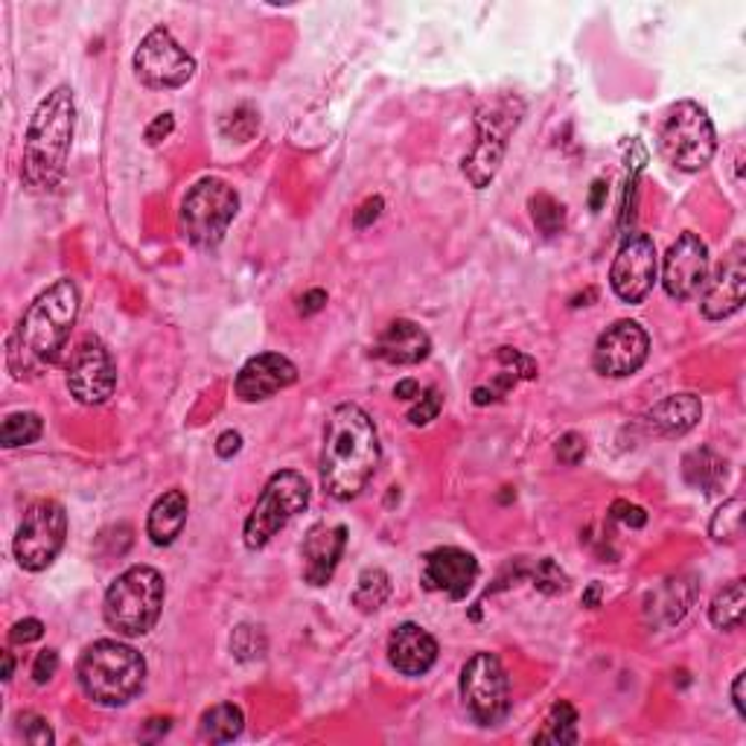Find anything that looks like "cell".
Masks as SVG:
<instances>
[{
  "label": "cell",
  "mask_w": 746,
  "mask_h": 746,
  "mask_svg": "<svg viewBox=\"0 0 746 746\" xmlns=\"http://www.w3.org/2000/svg\"><path fill=\"white\" fill-rule=\"evenodd\" d=\"M656 271H660V257L651 236L630 234L613 263L609 283L625 304H642L656 283Z\"/></svg>",
  "instance_id": "obj_14"
},
{
  "label": "cell",
  "mask_w": 746,
  "mask_h": 746,
  "mask_svg": "<svg viewBox=\"0 0 746 746\" xmlns=\"http://www.w3.org/2000/svg\"><path fill=\"white\" fill-rule=\"evenodd\" d=\"M695 601L697 581L691 574H679V578H671V581L662 583V590L653 592L644 613H648V621H653L656 627H671L686 616Z\"/></svg>",
  "instance_id": "obj_24"
},
{
  "label": "cell",
  "mask_w": 746,
  "mask_h": 746,
  "mask_svg": "<svg viewBox=\"0 0 746 746\" xmlns=\"http://www.w3.org/2000/svg\"><path fill=\"white\" fill-rule=\"evenodd\" d=\"M746 609V583L732 581L723 592H718L709 607V618L718 630H738L744 625Z\"/></svg>",
  "instance_id": "obj_28"
},
{
  "label": "cell",
  "mask_w": 746,
  "mask_h": 746,
  "mask_svg": "<svg viewBox=\"0 0 746 746\" xmlns=\"http://www.w3.org/2000/svg\"><path fill=\"white\" fill-rule=\"evenodd\" d=\"M243 450V434L240 432H222L217 441L219 458H234L236 452Z\"/></svg>",
  "instance_id": "obj_47"
},
{
  "label": "cell",
  "mask_w": 746,
  "mask_h": 746,
  "mask_svg": "<svg viewBox=\"0 0 746 746\" xmlns=\"http://www.w3.org/2000/svg\"><path fill=\"white\" fill-rule=\"evenodd\" d=\"M117 388V368L103 341L85 336L79 341L68 365V391L82 406H100Z\"/></svg>",
  "instance_id": "obj_13"
},
{
  "label": "cell",
  "mask_w": 746,
  "mask_h": 746,
  "mask_svg": "<svg viewBox=\"0 0 746 746\" xmlns=\"http://www.w3.org/2000/svg\"><path fill=\"white\" fill-rule=\"evenodd\" d=\"M391 595V578L382 569H365L359 574L357 590H353V604L362 613H376V609L388 601Z\"/></svg>",
  "instance_id": "obj_31"
},
{
  "label": "cell",
  "mask_w": 746,
  "mask_h": 746,
  "mask_svg": "<svg viewBox=\"0 0 746 746\" xmlns=\"http://www.w3.org/2000/svg\"><path fill=\"white\" fill-rule=\"evenodd\" d=\"M77 126V105L73 91L59 85L35 108L24 140V182L30 190H56L68 170L70 143Z\"/></svg>",
  "instance_id": "obj_3"
},
{
  "label": "cell",
  "mask_w": 746,
  "mask_h": 746,
  "mask_svg": "<svg viewBox=\"0 0 746 746\" xmlns=\"http://www.w3.org/2000/svg\"><path fill=\"white\" fill-rule=\"evenodd\" d=\"M298 380V368L280 353H263V357L248 359L236 376V397L243 403H257L269 399L271 394L289 388Z\"/></svg>",
  "instance_id": "obj_19"
},
{
  "label": "cell",
  "mask_w": 746,
  "mask_h": 746,
  "mask_svg": "<svg viewBox=\"0 0 746 746\" xmlns=\"http://www.w3.org/2000/svg\"><path fill=\"white\" fill-rule=\"evenodd\" d=\"M243 726H245V718L240 706L219 703L201 714L199 732H201V738L210 741V744H228V741H234L243 735Z\"/></svg>",
  "instance_id": "obj_27"
},
{
  "label": "cell",
  "mask_w": 746,
  "mask_h": 746,
  "mask_svg": "<svg viewBox=\"0 0 746 746\" xmlns=\"http://www.w3.org/2000/svg\"><path fill=\"white\" fill-rule=\"evenodd\" d=\"M683 476L691 487L703 490V493H718L721 485L726 481V464L714 450L700 446V450L688 452L683 458Z\"/></svg>",
  "instance_id": "obj_26"
},
{
  "label": "cell",
  "mask_w": 746,
  "mask_h": 746,
  "mask_svg": "<svg viewBox=\"0 0 746 746\" xmlns=\"http://www.w3.org/2000/svg\"><path fill=\"white\" fill-rule=\"evenodd\" d=\"M429 350H432V341L426 330H420L415 322L397 318L385 327L380 341L373 345V357L388 365H417L429 357Z\"/></svg>",
  "instance_id": "obj_22"
},
{
  "label": "cell",
  "mask_w": 746,
  "mask_h": 746,
  "mask_svg": "<svg viewBox=\"0 0 746 746\" xmlns=\"http://www.w3.org/2000/svg\"><path fill=\"white\" fill-rule=\"evenodd\" d=\"M746 298V266H744V245H735L726 260L718 266L712 280L703 283V310L706 318L723 322L744 306Z\"/></svg>",
  "instance_id": "obj_18"
},
{
  "label": "cell",
  "mask_w": 746,
  "mask_h": 746,
  "mask_svg": "<svg viewBox=\"0 0 746 746\" xmlns=\"http://www.w3.org/2000/svg\"><path fill=\"white\" fill-rule=\"evenodd\" d=\"M56 671H59V653L47 648V651H42L38 656H35V665H33L35 686H47V683L56 677Z\"/></svg>",
  "instance_id": "obj_40"
},
{
  "label": "cell",
  "mask_w": 746,
  "mask_h": 746,
  "mask_svg": "<svg viewBox=\"0 0 746 746\" xmlns=\"http://www.w3.org/2000/svg\"><path fill=\"white\" fill-rule=\"evenodd\" d=\"M79 315V289L73 280H56L35 298L9 339V371L15 380H33L59 362L70 327Z\"/></svg>",
  "instance_id": "obj_1"
},
{
  "label": "cell",
  "mask_w": 746,
  "mask_h": 746,
  "mask_svg": "<svg viewBox=\"0 0 746 746\" xmlns=\"http://www.w3.org/2000/svg\"><path fill=\"white\" fill-rule=\"evenodd\" d=\"M534 744H578V712L572 703L557 700L548 712L543 730L534 735Z\"/></svg>",
  "instance_id": "obj_29"
},
{
  "label": "cell",
  "mask_w": 746,
  "mask_h": 746,
  "mask_svg": "<svg viewBox=\"0 0 746 746\" xmlns=\"http://www.w3.org/2000/svg\"><path fill=\"white\" fill-rule=\"evenodd\" d=\"M461 700L478 726H499L511 712V686L493 653H476L461 668Z\"/></svg>",
  "instance_id": "obj_10"
},
{
  "label": "cell",
  "mask_w": 746,
  "mask_h": 746,
  "mask_svg": "<svg viewBox=\"0 0 746 746\" xmlns=\"http://www.w3.org/2000/svg\"><path fill=\"white\" fill-rule=\"evenodd\" d=\"M441 406H443V397H441V391L438 388H429V391H423V397L417 399V406L408 411V420L415 426H426V423H432L434 417H438V411H441Z\"/></svg>",
  "instance_id": "obj_39"
},
{
  "label": "cell",
  "mask_w": 746,
  "mask_h": 746,
  "mask_svg": "<svg viewBox=\"0 0 746 746\" xmlns=\"http://www.w3.org/2000/svg\"><path fill=\"white\" fill-rule=\"evenodd\" d=\"M42 432H44L42 417L33 415V411H15V415H9L7 420H3V426H0V443H3L7 450L30 446V443H35L42 438Z\"/></svg>",
  "instance_id": "obj_30"
},
{
  "label": "cell",
  "mask_w": 746,
  "mask_h": 746,
  "mask_svg": "<svg viewBox=\"0 0 746 746\" xmlns=\"http://www.w3.org/2000/svg\"><path fill=\"white\" fill-rule=\"evenodd\" d=\"M744 683H746V674H738L735 677V683H732V703H735V709H738L741 721H746V703H744Z\"/></svg>",
  "instance_id": "obj_48"
},
{
  "label": "cell",
  "mask_w": 746,
  "mask_h": 746,
  "mask_svg": "<svg viewBox=\"0 0 746 746\" xmlns=\"http://www.w3.org/2000/svg\"><path fill=\"white\" fill-rule=\"evenodd\" d=\"M499 362L516 368V373H520L522 380H537V365H534V359L522 357L520 350L502 348V350H499Z\"/></svg>",
  "instance_id": "obj_41"
},
{
  "label": "cell",
  "mask_w": 746,
  "mask_h": 746,
  "mask_svg": "<svg viewBox=\"0 0 746 746\" xmlns=\"http://www.w3.org/2000/svg\"><path fill=\"white\" fill-rule=\"evenodd\" d=\"M187 496L184 490H166L149 511L147 520V534L155 546H170L175 543V537L182 534L184 522H187Z\"/></svg>",
  "instance_id": "obj_25"
},
{
  "label": "cell",
  "mask_w": 746,
  "mask_h": 746,
  "mask_svg": "<svg viewBox=\"0 0 746 746\" xmlns=\"http://www.w3.org/2000/svg\"><path fill=\"white\" fill-rule=\"evenodd\" d=\"M231 651H234V656L240 662L260 660L263 653H266V636L257 627L240 625L234 630V636H231Z\"/></svg>",
  "instance_id": "obj_35"
},
{
  "label": "cell",
  "mask_w": 746,
  "mask_h": 746,
  "mask_svg": "<svg viewBox=\"0 0 746 746\" xmlns=\"http://www.w3.org/2000/svg\"><path fill=\"white\" fill-rule=\"evenodd\" d=\"M709 531H712V537L718 543H735L741 537V531H744V502L741 499L723 502L721 511L714 513Z\"/></svg>",
  "instance_id": "obj_33"
},
{
  "label": "cell",
  "mask_w": 746,
  "mask_h": 746,
  "mask_svg": "<svg viewBox=\"0 0 746 746\" xmlns=\"http://www.w3.org/2000/svg\"><path fill=\"white\" fill-rule=\"evenodd\" d=\"M703 417V403L695 394H671L644 415V423L662 438H683Z\"/></svg>",
  "instance_id": "obj_23"
},
{
  "label": "cell",
  "mask_w": 746,
  "mask_h": 746,
  "mask_svg": "<svg viewBox=\"0 0 746 746\" xmlns=\"http://www.w3.org/2000/svg\"><path fill=\"white\" fill-rule=\"evenodd\" d=\"M310 504V485L306 478L295 469H283L269 478V485L263 487L260 499L245 520V546L257 551V548L269 546V539L283 531L289 522L295 520L298 513L306 511Z\"/></svg>",
  "instance_id": "obj_7"
},
{
  "label": "cell",
  "mask_w": 746,
  "mask_h": 746,
  "mask_svg": "<svg viewBox=\"0 0 746 746\" xmlns=\"http://www.w3.org/2000/svg\"><path fill=\"white\" fill-rule=\"evenodd\" d=\"M175 129V117L173 114H158L155 120L149 123L147 126V143L149 147H158L161 140H166L170 135H173Z\"/></svg>",
  "instance_id": "obj_43"
},
{
  "label": "cell",
  "mask_w": 746,
  "mask_h": 746,
  "mask_svg": "<svg viewBox=\"0 0 746 746\" xmlns=\"http://www.w3.org/2000/svg\"><path fill=\"white\" fill-rule=\"evenodd\" d=\"M12 671H15V660H12V653H3V679H12Z\"/></svg>",
  "instance_id": "obj_52"
},
{
  "label": "cell",
  "mask_w": 746,
  "mask_h": 746,
  "mask_svg": "<svg viewBox=\"0 0 746 746\" xmlns=\"http://www.w3.org/2000/svg\"><path fill=\"white\" fill-rule=\"evenodd\" d=\"M135 73L152 91H170V88H182L184 82H190L196 73V61L170 35V30L155 26L135 53Z\"/></svg>",
  "instance_id": "obj_12"
},
{
  "label": "cell",
  "mask_w": 746,
  "mask_h": 746,
  "mask_svg": "<svg viewBox=\"0 0 746 746\" xmlns=\"http://www.w3.org/2000/svg\"><path fill=\"white\" fill-rule=\"evenodd\" d=\"M531 219H534V225H537L539 234L555 236L563 231L566 210L563 205L557 199H551L548 193H539V196L531 199Z\"/></svg>",
  "instance_id": "obj_32"
},
{
  "label": "cell",
  "mask_w": 746,
  "mask_h": 746,
  "mask_svg": "<svg viewBox=\"0 0 746 746\" xmlns=\"http://www.w3.org/2000/svg\"><path fill=\"white\" fill-rule=\"evenodd\" d=\"M18 723H21V735H24L26 744H35V746H50L53 744V730L47 726V721L44 718H38V714L26 712L18 718Z\"/></svg>",
  "instance_id": "obj_38"
},
{
  "label": "cell",
  "mask_w": 746,
  "mask_h": 746,
  "mask_svg": "<svg viewBox=\"0 0 746 746\" xmlns=\"http://www.w3.org/2000/svg\"><path fill=\"white\" fill-rule=\"evenodd\" d=\"M79 686L96 706H126L147 683V662L135 648L123 642H94L82 653L77 668Z\"/></svg>",
  "instance_id": "obj_4"
},
{
  "label": "cell",
  "mask_w": 746,
  "mask_h": 746,
  "mask_svg": "<svg viewBox=\"0 0 746 746\" xmlns=\"http://www.w3.org/2000/svg\"><path fill=\"white\" fill-rule=\"evenodd\" d=\"M555 455L560 464H566V467H578V464L586 458V441H583V434L566 432L563 438L557 441Z\"/></svg>",
  "instance_id": "obj_37"
},
{
  "label": "cell",
  "mask_w": 746,
  "mask_h": 746,
  "mask_svg": "<svg viewBox=\"0 0 746 746\" xmlns=\"http://www.w3.org/2000/svg\"><path fill=\"white\" fill-rule=\"evenodd\" d=\"M166 586L152 566H131L105 592V625L120 636H147L161 618Z\"/></svg>",
  "instance_id": "obj_5"
},
{
  "label": "cell",
  "mask_w": 746,
  "mask_h": 746,
  "mask_svg": "<svg viewBox=\"0 0 746 746\" xmlns=\"http://www.w3.org/2000/svg\"><path fill=\"white\" fill-rule=\"evenodd\" d=\"M380 434L365 408L341 403L330 411L324 426L322 485L324 490L348 502L357 499L380 467Z\"/></svg>",
  "instance_id": "obj_2"
},
{
  "label": "cell",
  "mask_w": 746,
  "mask_h": 746,
  "mask_svg": "<svg viewBox=\"0 0 746 746\" xmlns=\"http://www.w3.org/2000/svg\"><path fill=\"white\" fill-rule=\"evenodd\" d=\"M648 350H651V339L642 324L616 322L601 333L595 353H592V365L601 376H613V380L630 376L644 365Z\"/></svg>",
  "instance_id": "obj_15"
},
{
  "label": "cell",
  "mask_w": 746,
  "mask_h": 746,
  "mask_svg": "<svg viewBox=\"0 0 746 746\" xmlns=\"http://www.w3.org/2000/svg\"><path fill=\"white\" fill-rule=\"evenodd\" d=\"M613 516L625 522V525H630V528H642L644 522H648V513H644L639 504H630V502L613 504Z\"/></svg>",
  "instance_id": "obj_44"
},
{
  "label": "cell",
  "mask_w": 746,
  "mask_h": 746,
  "mask_svg": "<svg viewBox=\"0 0 746 746\" xmlns=\"http://www.w3.org/2000/svg\"><path fill=\"white\" fill-rule=\"evenodd\" d=\"M324 304H327V292H324V289H310V292L298 301V313L315 315V313H322Z\"/></svg>",
  "instance_id": "obj_46"
},
{
  "label": "cell",
  "mask_w": 746,
  "mask_h": 746,
  "mask_svg": "<svg viewBox=\"0 0 746 746\" xmlns=\"http://www.w3.org/2000/svg\"><path fill=\"white\" fill-rule=\"evenodd\" d=\"M257 129H260V114L254 112L252 105H240L236 112H231L222 120V135L231 140H240V143L252 140Z\"/></svg>",
  "instance_id": "obj_34"
},
{
  "label": "cell",
  "mask_w": 746,
  "mask_h": 746,
  "mask_svg": "<svg viewBox=\"0 0 746 746\" xmlns=\"http://www.w3.org/2000/svg\"><path fill=\"white\" fill-rule=\"evenodd\" d=\"M240 210V196L222 178H201L182 201L184 236L196 248H217Z\"/></svg>",
  "instance_id": "obj_8"
},
{
  "label": "cell",
  "mask_w": 746,
  "mask_h": 746,
  "mask_svg": "<svg viewBox=\"0 0 746 746\" xmlns=\"http://www.w3.org/2000/svg\"><path fill=\"white\" fill-rule=\"evenodd\" d=\"M709 280V248L697 234H683L671 245L662 266L665 292L677 301L695 298Z\"/></svg>",
  "instance_id": "obj_16"
},
{
  "label": "cell",
  "mask_w": 746,
  "mask_h": 746,
  "mask_svg": "<svg viewBox=\"0 0 746 746\" xmlns=\"http://www.w3.org/2000/svg\"><path fill=\"white\" fill-rule=\"evenodd\" d=\"M601 595H604V586H601L598 581L590 583V590L583 592V607H590V609L598 607V604H601Z\"/></svg>",
  "instance_id": "obj_51"
},
{
  "label": "cell",
  "mask_w": 746,
  "mask_h": 746,
  "mask_svg": "<svg viewBox=\"0 0 746 746\" xmlns=\"http://www.w3.org/2000/svg\"><path fill=\"white\" fill-rule=\"evenodd\" d=\"M68 537V513L59 502H35L26 508L24 520L18 525L15 560L26 572H42L59 557L61 546Z\"/></svg>",
  "instance_id": "obj_11"
},
{
  "label": "cell",
  "mask_w": 746,
  "mask_h": 746,
  "mask_svg": "<svg viewBox=\"0 0 746 746\" xmlns=\"http://www.w3.org/2000/svg\"><path fill=\"white\" fill-rule=\"evenodd\" d=\"M478 578L476 557L461 551V548H434L423 557L420 566V583L429 592H446L450 598L461 601L467 598V592L473 590V583Z\"/></svg>",
  "instance_id": "obj_17"
},
{
  "label": "cell",
  "mask_w": 746,
  "mask_h": 746,
  "mask_svg": "<svg viewBox=\"0 0 746 746\" xmlns=\"http://www.w3.org/2000/svg\"><path fill=\"white\" fill-rule=\"evenodd\" d=\"M522 120V103L516 96H499L493 103H487L481 112L476 114V129L478 140L469 158L464 161V175L469 178V184L481 190L487 184L493 182L499 166H502V158L508 152V138L513 135V129L520 126Z\"/></svg>",
  "instance_id": "obj_9"
},
{
  "label": "cell",
  "mask_w": 746,
  "mask_h": 746,
  "mask_svg": "<svg viewBox=\"0 0 746 746\" xmlns=\"http://www.w3.org/2000/svg\"><path fill=\"white\" fill-rule=\"evenodd\" d=\"M534 586L546 595H560V592L569 590V574L555 563V560H539L537 569H534Z\"/></svg>",
  "instance_id": "obj_36"
},
{
  "label": "cell",
  "mask_w": 746,
  "mask_h": 746,
  "mask_svg": "<svg viewBox=\"0 0 746 746\" xmlns=\"http://www.w3.org/2000/svg\"><path fill=\"white\" fill-rule=\"evenodd\" d=\"M44 636V625L38 621V618H24V621H18L15 627H12V633H9V639L15 644H30V642H38Z\"/></svg>",
  "instance_id": "obj_42"
},
{
  "label": "cell",
  "mask_w": 746,
  "mask_h": 746,
  "mask_svg": "<svg viewBox=\"0 0 746 746\" xmlns=\"http://www.w3.org/2000/svg\"><path fill=\"white\" fill-rule=\"evenodd\" d=\"M380 213H382V199L380 196H373V199H368L362 208L353 213V225L362 231V228H371L376 219H380Z\"/></svg>",
  "instance_id": "obj_45"
},
{
  "label": "cell",
  "mask_w": 746,
  "mask_h": 746,
  "mask_svg": "<svg viewBox=\"0 0 746 746\" xmlns=\"http://www.w3.org/2000/svg\"><path fill=\"white\" fill-rule=\"evenodd\" d=\"M718 135L709 114L691 100L671 105L660 126V152L671 166L683 173H697L714 158Z\"/></svg>",
  "instance_id": "obj_6"
},
{
  "label": "cell",
  "mask_w": 746,
  "mask_h": 746,
  "mask_svg": "<svg viewBox=\"0 0 746 746\" xmlns=\"http://www.w3.org/2000/svg\"><path fill=\"white\" fill-rule=\"evenodd\" d=\"M391 665L406 677H423L438 662V642L420 625H399L388 639Z\"/></svg>",
  "instance_id": "obj_21"
},
{
  "label": "cell",
  "mask_w": 746,
  "mask_h": 746,
  "mask_svg": "<svg viewBox=\"0 0 746 746\" xmlns=\"http://www.w3.org/2000/svg\"><path fill=\"white\" fill-rule=\"evenodd\" d=\"M607 193H609L607 182H595V184H592L590 208H592V210H601V208H604V201H607Z\"/></svg>",
  "instance_id": "obj_49"
},
{
  "label": "cell",
  "mask_w": 746,
  "mask_h": 746,
  "mask_svg": "<svg viewBox=\"0 0 746 746\" xmlns=\"http://www.w3.org/2000/svg\"><path fill=\"white\" fill-rule=\"evenodd\" d=\"M348 546L345 525H315L306 534L301 557H304V581L313 586H327Z\"/></svg>",
  "instance_id": "obj_20"
},
{
  "label": "cell",
  "mask_w": 746,
  "mask_h": 746,
  "mask_svg": "<svg viewBox=\"0 0 746 746\" xmlns=\"http://www.w3.org/2000/svg\"><path fill=\"white\" fill-rule=\"evenodd\" d=\"M394 397H397V399H415V397H420V385H417L415 380L397 382V388H394Z\"/></svg>",
  "instance_id": "obj_50"
}]
</instances>
